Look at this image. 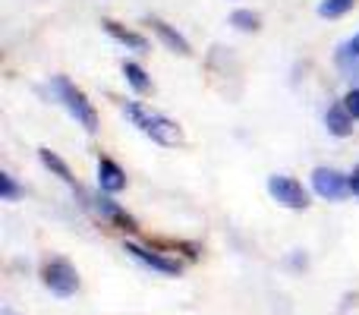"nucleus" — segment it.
Listing matches in <instances>:
<instances>
[{
	"label": "nucleus",
	"instance_id": "f257e3e1",
	"mask_svg": "<svg viewBox=\"0 0 359 315\" xmlns=\"http://www.w3.org/2000/svg\"><path fill=\"white\" fill-rule=\"evenodd\" d=\"M123 117L130 120L142 136H149L151 142H158V145L174 149V145L183 142V130H180L174 120L158 114V111H151V107H145L142 101H123Z\"/></svg>",
	"mask_w": 359,
	"mask_h": 315
},
{
	"label": "nucleus",
	"instance_id": "f03ea898",
	"mask_svg": "<svg viewBox=\"0 0 359 315\" xmlns=\"http://www.w3.org/2000/svg\"><path fill=\"white\" fill-rule=\"evenodd\" d=\"M50 88H54L57 101L67 107L69 117H73L82 130H86V133H98V111H95V105L88 101V95L82 92L79 86H73L67 76H54V79H50Z\"/></svg>",
	"mask_w": 359,
	"mask_h": 315
},
{
	"label": "nucleus",
	"instance_id": "7ed1b4c3",
	"mask_svg": "<svg viewBox=\"0 0 359 315\" xmlns=\"http://www.w3.org/2000/svg\"><path fill=\"white\" fill-rule=\"evenodd\" d=\"M268 192H271L274 202L284 205V208H290V211H306L309 208V189H306L297 177L274 173V177H268Z\"/></svg>",
	"mask_w": 359,
	"mask_h": 315
},
{
	"label": "nucleus",
	"instance_id": "20e7f679",
	"mask_svg": "<svg viewBox=\"0 0 359 315\" xmlns=\"http://www.w3.org/2000/svg\"><path fill=\"white\" fill-rule=\"evenodd\" d=\"M41 281L44 287H48L54 297H73L76 290H79V274H76V268L69 265L67 259H48L41 265Z\"/></svg>",
	"mask_w": 359,
	"mask_h": 315
},
{
	"label": "nucleus",
	"instance_id": "39448f33",
	"mask_svg": "<svg viewBox=\"0 0 359 315\" xmlns=\"http://www.w3.org/2000/svg\"><path fill=\"white\" fill-rule=\"evenodd\" d=\"M88 208H92L95 215L101 217V221H107L111 227H117V230H126V234L139 230V221H136V217H133L120 202H114L107 192H98L95 199H88Z\"/></svg>",
	"mask_w": 359,
	"mask_h": 315
},
{
	"label": "nucleus",
	"instance_id": "423d86ee",
	"mask_svg": "<svg viewBox=\"0 0 359 315\" xmlns=\"http://www.w3.org/2000/svg\"><path fill=\"white\" fill-rule=\"evenodd\" d=\"M123 253H130L133 259L142 262L145 268H151V272H158V274H168V278H177V274L183 272V262H180V259H170V255L158 253V249L142 246V243L126 240V243H123Z\"/></svg>",
	"mask_w": 359,
	"mask_h": 315
},
{
	"label": "nucleus",
	"instance_id": "0eeeda50",
	"mask_svg": "<svg viewBox=\"0 0 359 315\" xmlns=\"http://www.w3.org/2000/svg\"><path fill=\"white\" fill-rule=\"evenodd\" d=\"M312 189H316V196L337 202V199L350 196V177L334 170V167H316L312 170Z\"/></svg>",
	"mask_w": 359,
	"mask_h": 315
},
{
	"label": "nucleus",
	"instance_id": "6e6552de",
	"mask_svg": "<svg viewBox=\"0 0 359 315\" xmlns=\"http://www.w3.org/2000/svg\"><path fill=\"white\" fill-rule=\"evenodd\" d=\"M98 189L107 192V196L126 189V170L114 158H107V155L98 158Z\"/></svg>",
	"mask_w": 359,
	"mask_h": 315
},
{
	"label": "nucleus",
	"instance_id": "1a4fd4ad",
	"mask_svg": "<svg viewBox=\"0 0 359 315\" xmlns=\"http://www.w3.org/2000/svg\"><path fill=\"white\" fill-rule=\"evenodd\" d=\"M38 158H41V164L48 167V170L54 173L57 180H63V183H67L69 189H76V192H79V196H82V205H86V208H88V196H86V192H82L79 180L73 177V170H69V164H67V161H63L60 155H57V152H50V149H38Z\"/></svg>",
	"mask_w": 359,
	"mask_h": 315
},
{
	"label": "nucleus",
	"instance_id": "9d476101",
	"mask_svg": "<svg viewBox=\"0 0 359 315\" xmlns=\"http://www.w3.org/2000/svg\"><path fill=\"white\" fill-rule=\"evenodd\" d=\"M101 25H104V32L114 38V41H120L123 48L136 51V54H149V38L139 35V32L126 29V25H120L117 19H101Z\"/></svg>",
	"mask_w": 359,
	"mask_h": 315
},
{
	"label": "nucleus",
	"instance_id": "9b49d317",
	"mask_svg": "<svg viewBox=\"0 0 359 315\" xmlns=\"http://www.w3.org/2000/svg\"><path fill=\"white\" fill-rule=\"evenodd\" d=\"M149 25H151V32H155L158 38H161V44H164L168 51H174V54H180V57H189V54H192L189 41H186L183 35H180L174 25H168L164 19H158V16H151V19H149Z\"/></svg>",
	"mask_w": 359,
	"mask_h": 315
},
{
	"label": "nucleus",
	"instance_id": "f8f14e48",
	"mask_svg": "<svg viewBox=\"0 0 359 315\" xmlns=\"http://www.w3.org/2000/svg\"><path fill=\"white\" fill-rule=\"evenodd\" d=\"M353 123L356 120L350 117V111L344 107V101H337V105H331L328 111H325V130L337 139H347L350 133H353Z\"/></svg>",
	"mask_w": 359,
	"mask_h": 315
},
{
	"label": "nucleus",
	"instance_id": "ddd939ff",
	"mask_svg": "<svg viewBox=\"0 0 359 315\" xmlns=\"http://www.w3.org/2000/svg\"><path fill=\"white\" fill-rule=\"evenodd\" d=\"M334 63H337V69H341L344 76H359V35L353 38H347V41L337 48V54H334Z\"/></svg>",
	"mask_w": 359,
	"mask_h": 315
},
{
	"label": "nucleus",
	"instance_id": "4468645a",
	"mask_svg": "<svg viewBox=\"0 0 359 315\" xmlns=\"http://www.w3.org/2000/svg\"><path fill=\"white\" fill-rule=\"evenodd\" d=\"M123 79L136 95H149L151 92V76L145 73V67H139L136 60H123Z\"/></svg>",
	"mask_w": 359,
	"mask_h": 315
},
{
	"label": "nucleus",
	"instance_id": "2eb2a0df",
	"mask_svg": "<svg viewBox=\"0 0 359 315\" xmlns=\"http://www.w3.org/2000/svg\"><path fill=\"white\" fill-rule=\"evenodd\" d=\"M230 25H233L236 32H259L262 29V16L255 10H246V6H240V10L230 13Z\"/></svg>",
	"mask_w": 359,
	"mask_h": 315
},
{
	"label": "nucleus",
	"instance_id": "dca6fc26",
	"mask_svg": "<svg viewBox=\"0 0 359 315\" xmlns=\"http://www.w3.org/2000/svg\"><path fill=\"white\" fill-rule=\"evenodd\" d=\"M353 6H356V0H322V4H318V16L337 19V16H347Z\"/></svg>",
	"mask_w": 359,
	"mask_h": 315
},
{
	"label": "nucleus",
	"instance_id": "f3484780",
	"mask_svg": "<svg viewBox=\"0 0 359 315\" xmlns=\"http://www.w3.org/2000/svg\"><path fill=\"white\" fill-rule=\"evenodd\" d=\"M19 196H22V186H19L10 173H0V199H4V202H16Z\"/></svg>",
	"mask_w": 359,
	"mask_h": 315
},
{
	"label": "nucleus",
	"instance_id": "a211bd4d",
	"mask_svg": "<svg viewBox=\"0 0 359 315\" xmlns=\"http://www.w3.org/2000/svg\"><path fill=\"white\" fill-rule=\"evenodd\" d=\"M344 107L350 111V117L359 120V88H350V92L344 95Z\"/></svg>",
	"mask_w": 359,
	"mask_h": 315
},
{
	"label": "nucleus",
	"instance_id": "6ab92c4d",
	"mask_svg": "<svg viewBox=\"0 0 359 315\" xmlns=\"http://www.w3.org/2000/svg\"><path fill=\"white\" fill-rule=\"evenodd\" d=\"M350 196H359V167L350 173Z\"/></svg>",
	"mask_w": 359,
	"mask_h": 315
},
{
	"label": "nucleus",
	"instance_id": "aec40b11",
	"mask_svg": "<svg viewBox=\"0 0 359 315\" xmlns=\"http://www.w3.org/2000/svg\"><path fill=\"white\" fill-rule=\"evenodd\" d=\"M0 315H13V312H10V309H4V312H0Z\"/></svg>",
	"mask_w": 359,
	"mask_h": 315
}]
</instances>
